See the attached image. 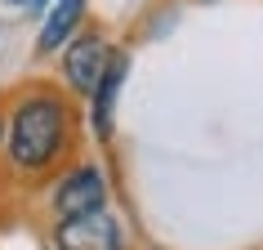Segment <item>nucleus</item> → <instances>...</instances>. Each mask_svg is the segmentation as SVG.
I'll return each mask as SVG.
<instances>
[{
    "mask_svg": "<svg viewBox=\"0 0 263 250\" xmlns=\"http://www.w3.org/2000/svg\"><path fill=\"white\" fill-rule=\"evenodd\" d=\"M58 143H63V108L54 98H27L14 112V130H9V152L23 170H41L54 161Z\"/></svg>",
    "mask_w": 263,
    "mask_h": 250,
    "instance_id": "nucleus-1",
    "label": "nucleus"
},
{
    "mask_svg": "<svg viewBox=\"0 0 263 250\" xmlns=\"http://www.w3.org/2000/svg\"><path fill=\"white\" fill-rule=\"evenodd\" d=\"M111 63V49L98 36H81L76 45H67V54H63V67H67V81L81 90V94H94L98 81H103V72Z\"/></svg>",
    "mask_w": 263,
    "mask_h": 250,
    "instance_id": "nucleus-2",
    "label": "nucleus"
},
{
    "mask_svg": "<svg viewBox=\"0 0 263 250\" xmlns=\"http://www.w3.org/2000/svg\"><path fill=\"white\" fill-rule=\"evenodd\" d=\"M103 197H107L103 174L85 166V170H76V174H67V179L58 183L54 206H58L63 219H76V215H94V210H103Z\"/></svg>",
    "mask_w": 263,
    "mask_h": 250,
    "instance_id": "nucleus-3",
    "label": "nucleus"
},
{
    "mask_svg": "<svg viewBox=\"0 0 263 250\" xmlns=\"http://www.w3.org/2000/svg\"><path fill=\"white\" fill-rule=\"evenodd\" d=\"M58 246H63V250H116V223H111L103 210L63 219V228H58Z\"/></svg>",
    "mask_w": 263,
    "mask_h": 250,
    "instance_id": "nucleus-4",
    "label": "nucleus"
},
{
    "mask_svg": "<svg viewBox=\"0 0 263 250\" xmlns=\"http://www.w3.org/2000/svg\"><path fill=\"white\" fill-rule=\"evenodd\" d=\"M121 81H125V54H111L107 72H103V81H98V90H94V130L103 134V139L111 134V108H116Z\"/></svg>",
    "mask_w": 263,
    "mask_h": 250,
    "instance_id": "nucleus-5",
    "label": "nucleus"
},
{
    "mask_svg": "<svg viewBox=\"0 0 263 250\" xmlns=\"http://www.w3.org/2000/svg\"><path fill=\"white\" fill-rule=\"evenodd\" d=\"M81 5L85 0H58L54 5V14H49V23H45V31H41V54H54L58 45L67 41V31L76 27V18H81Z\"/></svg>",
    "mask_w": 263,
    "mask_h": 250,
    "instance_id": "nucleus-6",
    "label": "nucleus"
},
{
    "mask_svg": "<svg viewBox=\"0 0 263 250\" xmlns=\"http://www.w3.org/2000/svg\"><path fill=\"white\" fill-rule=\"evenodd\" d=\"M58 250H63V246H58Z\"/></svg>",
    "mask_w": 263,
    "mask_h": 250,
    "instance_id": "nucleus-7",
    "label": "nucleus"
}]
</instances>
